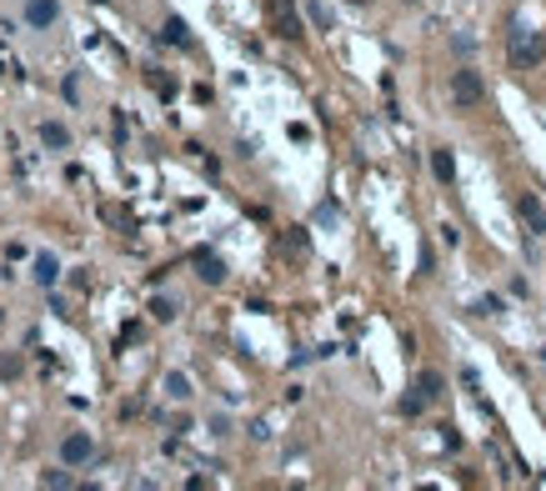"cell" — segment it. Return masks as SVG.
<instances>
[{"label":"cell","instance_id":"cell-8","mask_svg":"<svg viewBox=\"0 0 546 491\" xmlns=\"http://www.w3.org/2000/svg\"><path fill=\"white\" fill-rule=\"evenodd\" d=\"M431 170H436V181H456V156L451 151H431Z\"/></svg>","mask_w":546,"mask_h":491},{"label":"cell","instance_id":"cell-16","mask_svg":"<svg viewBox=\"0 0 546 491\" xmlns=\"http://www.w3.org/2000/svg\"><path fill=\"white\" fill-rule=\"evenodd\" d=\"M151 316H156V321H171V316H176V301H156Z\"/></svg>","mask_w":546,"mask_h":491},{"label":"cell","instance_id":"cell-3","mask_svg":"<svg viewBox=\"0 0 546 491\" xmlns=\"http://www.w3.org/2000/svg\"><path fill=\"white\" fill-rule=\"evenodd\" d=\"M541 55H546L541 35H521V30H511V66H536Z\"/></svg>","mask_w":546,"mask_h":491},{"label":"cell","instance_id":"cell-7","mask_svg":"<svg viewBox=\"0 0 546 491\" xmlns=\"http://www.w3.org/2000/svg\"><path fill=\"white\" fill-rule=\"evenodd\" d=\"M271 10H276V30H281V35H291V40L301 35V20L291 15V0H276V6H271Z\"/></svg>","mask_w":546,"mask_h":491},{"label":"cell","instance_id":"cell-9","mask_svg":"<svg viewBox=\"0 0 546 491\" xmlns=\"http://www.w3.org/2000/svg\"><path fill=\"white\" fill-rule=\"evenodd\" d=\"M35 281L40 286H55L60 281V261H55V256H35Z\"/></svg>","mask_w":546,"mask_h":491},{"label":"cell","instance_id":"cell-17","mask_svg":"<svg viewBox=\"0 0 546 491\" xmlns=\"http://www.w3.org/2000/svg\"><path fill=\"white\" fill-rule=\"evenodd\" d=\"M421 407H426V396H421V391H416V396H406V401H401V411H406V416H416V411H421Z\"/></svg>","mask_w":546,"mask_h":491},{"label":"cell","instance_id":"cell-13","mask_svg":"<svg viewBox=\"0 0 546 491\" xmlns=\"http://www.w3.org/2000/svg\"><path fill=\"white\" fill-rule=\"evenodd\" d=\"M416 391H421L426 401H436V396H441V371H421V381H416Z\"/></svg>","mask_w":546,"mask_h":491},{"label":"cell","instance_id":"cell-14","mask_svg":"<svg viewBox=\"0 0 546 491\" xmlns=\"http://www.w3.org/2000/svg\"><path fill=\"white\" fill-rule=\"evenodd\" d=\"M306 15L316 20V30H331V10L321 6V0H311V6H306Z\"/></svg>","mask_w":546,"mask_h":491},{"label":"cell","instance_id":"cell-11","mask_svg":"<svg viewBox=\"0 0 546 491\" xmlns=\"http://www.w3.org/2000/svg\"><path fill=\"white\" fill-rule=\"evenodd\" d=\"M161 35L171 40V46H191V30H185V20H176V15L165 20V26H161Z\"/></svg>","mask_w":546,"mask_h":491},{"label":"cell","instance_id":"cell-6","mask_svg":"<svg viewBox=\"0 0 546 491\" xmlns=\"http://www.w3.org/2000/svg\"><path fill=\"white\" fill-rule=\"evenodd\" d=\"M40 145H51V151H60V145H71V131L60 120H40Z\"/></svg>","mask_w":546,"mask_h":491},{"label":"cell","instance_id":"cell-19","mask_svg":"<svg viewBox=\"0 0 546 491\" xmlns=\"http://www.w3.org/2000/svg\"><path fill=\"white\" fill-rule=\"evenodd\" d=\"M95 6H106V0H95Z\"/></svg>","mask_w":546,"mask_h":491},{"label":"cell","instance_id":"cell-10","mask_svg":"<svg viewBox=\"0 0 546 491\" xmlns=\"http://www.w3.org/2000/svg\"><path fill=\"white\" fill-rule=\"evenodd\" d=\"M165 396H171V401H191V376L171 371V376H165Z\"/></svg>","mask_w":546,"mask_h":491},{"label":"cell","instance_id":"cell-2","mask_svg":"<svg viewBox=\"0 0 546 491\" xmlns=\"http://www.w3.org/2000/svg\"><path fill=\"white\" fill-rule=\"evenodd\" d=\"M91 456H95V441L86 431H71L66 441H60V461H66V466H86Z\"/></svg>","mask_w":546,"mask_h":491},{"label":"cell","instance_id":"cell-4","mask_svg":"<svg viewBox=\"0 0 546 491\" xmlns=\"http://www.w3.org/2000/svg\"><path fill=\"white\" fill-rule=\"evenodd\" d=\"M516 216H521V226H527L531 236H541V231H546V211H541L536 196H516Z\"/></svg>","mask_w":546,"mask_h":491},{"label":"cell","instance_id":"cell-18","mask_svg":"<svg viewBox=\"0 0 546 491\" xmlns=\"http://www.w3.org/2000/svg\"><path fill=\"white\" fill-rule=\"evenodd\" d=\"M491 311H501V301H496V296H486V301H476V316H491Z\"/></svg>","mask_w":546,"mask_h":491},{"label":"cell","instance_id":"cell-5","mask_svg":"<svg viewBox=\"0 0 546 491\" xmlns=\"http://www.w3.org/2000/svg\"><path fill=\"white\" fill-rule=\"evenodd\" d=\"M26 20H30L35 30L55 26V20H60V0H26Z\"/></svg>","mask_w":546,"mask_h":491},{"label":"cell","instance_id":"cell-1","mask_svg":"<svg viewBox=\"0 0 546 491\" xmlns=\"http://www.w3.org/2000/svg\"><path fill=\"white\" fill-rule=\"evenodd\" d=\"M451 96H456V105H466V111H471V105L486 100V85H481L476 71H456L451 75Z\"/></svg>","mask_w":546,"mask_h":491},{"label":"cell","instance_id":"cell-15","mask_svg":"<svg viewBox=\"0 0 546 491\" xmlns=\"http://www.w3.org/2000/svg\"><path fill=\"white\" fill-rule=\"evenodd\" d=\"M40 481H46V486H75V476H71V472H46Z\"/></svg>","mask_w":546,"mask_h":491},{"label":"cell","instance_id":"cell-12","mask_svg":"<svg viewBox=\"0 0 546 491\" xmlns=\"http://www.w3.org/2000/svg\"><path fill=\"white\" fill-rule=\"evenodd\" d=\"M196 266H201V281H211V286H221V281H226V266L216 261V256H201Z\"/></svg>","mask_w":546,"mask_h":491}]
</instances>
